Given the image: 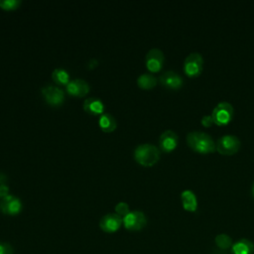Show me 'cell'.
Masks as SVG:
<instances>
[{
	"instance_id": "cell-1",
	"label": "cell",
	"mask_w": 254,
	"mask_h": 254,
	"mask_svg": "<svg viewBox=\"0 0 254 254\" xmlns=\"http://www.w3.org/2000/svg\"><path fill=\"white\" fill-rule=\"evenodd\" d=\"M187 143L189 147L200 154L213 153L216 150L215 142L212 137L203 131H190L187 135Z\"/></svg>"
},
{
	"instance_id": "cell-2",
	"label": "cell",
	"mask_w": 254,
	"mask_h": 254,
	"mask_svg": "<svg viewBox=\"0 0 254 254\" xmlns=\"http://www.w3.org/2000/svg\"><path fill=\"white\" fill-rule=\"evenodd\" d=\"M134 158L137 163L145 167H151L160 159V150L150 143L138 145L134 150Z\"/></svg>"
},
{
	"instance_id": "cell-3",
	"label": "cell",
	"mask_w": 254,
	"mask_h": 254,
	"mask_svg": "<svg viewBox=\"0 0 254 254\" xmlns=\"http://www.w3.org/2000/svg\"><path fill=\"white\" fill-rule=\"evenodd\" d=\"M216 150L222 155H233L240 149L241 141L233 134H225L215 142Z\"/></svg>"
},
{
	"instance_id": "cell-4",
	"label": "cell",
	"mask_w": 254,
	"mask_h": 254,
	"mask_svg": "<svg viewBox=\"0 0 254 254\" xmlns=\"http://www.w3.org/2000/svg\"><path fill=\"white\" fill-rule=\"evenodd\" d=\"M233 106L228 101H220L217 105L212 109L211 116L214 124L222 126L228 124L233 116Z\"/></svg>"
},
{
	"instance_id": "cell-5",
	"label": "cell",
	"mask_w": 254,
	"mask_h": 254,
	"mask_svg": "<svg viewBox=\"0 0 254 254\" xmlns=\"http://www.w3.org/2000/svg\"><path fill=\"white\" fill-rule=\"evenodd\" d=\"M203 67V58L199 53L193 52L187 56L184 62V71L188 76L194 77L200 74Z\"/></svg>"
},
{
	"instance_id": "cell-6",
	"label": "cell",
	"mask_w": 254,
	"mask_h": 254,
	"mask_svg": "<svg viewBox=\"0 0 254 254\" xmlns=\"http://www.w3.org/2000/svg\"><path fill=\"white\" fill-rule=\"evenodd\" d=\"M147 224V217L141 210H132L123 217V225L127 230L138 231Z\"/></svg>"
},
{
	"instance_id": "cell-7",
	"label": "cell",
	"mask_w": 254,
	"mask_h": 254,
	"mask_svg": "<svg viewBox=\"0 0 254 254\" xmlns=\"http://www.w3.org/2000/svg\"><path fill=\"white\" fill-rule=\"evenodd\" d=\"M41 92L46 102L52 106H59L64 100V92L59 86L48 84L42 87Z\"/></svg>"
},
{
	"instance_id": "cell-8",
	"label": "cell",
	"mask_w": 254,
	"mask_h": 254,
	"mask_svg": "<svg viewBox=\"0 0 254 254\" xmlns=\"http://www.w3.org/2000/svg\"><path fill=\"white\" fill-rule=\"evenodd\" d=\"M0 210L7 215H16L22 210V201L13 194H8L0 199Z\"/></svg>"
},
{
	"instance_id": "cell-9",
	"label": "cell",
	"mask_w": 254,
	"mask_h": 254,
	"mask_svg": "<svg viewBox=\"0 0 254 254\" xmlns=\"http://www.w3.org/2000/svg\"><path fill=\"white\" fill-rule=\"evenodd\" d=\"M123 224V218L117 213H107L99 220V227L106 233L116 232Z\"/></svg>"
},
{
	"instance_id": "cell-10",
	"label": "cell",
	"mask_w": 254,
	"mask_h": 254,
	"mask_svg": "<svg viewBox=\"0 0 254 254\" xmlns=\"http://www.w3.org/2000/svg\"><path fill=\"white\" fill-rule=\"evenodd\" d=\"M164 59V54L160 49L153 48L149 50L145 59L147 68L152 72L159 71L163 66Z\"/></svg>"
},
{
	"instance_id": "cell-11",
	"label": "cell",
	"mask_w": 254,
	"mask_h": 254,
	"mask_svg": "<svg viewBox=\"0 0 254 254\" xmlns=\"http://www.w3.org/2000/svg\"><path fill=\"white\" fill-rule=\"evenodd\" d=\"M159 81L163 86L169 89H179L184 84V79L182 75L172 69L164 71L160 75Z\"/></svg>"
},
{
	"instance_id": "cell-12",
	"label": "cell",
	"mask_w": 254,
	"mask_h": 254,
	"mask_svg": "<svg viewBox=\"0 0 254 254\" xmlns=\"http://www.w3.org/2000/svg\"><path fill=\"white\" fill-rule=\"evenodd\" d=\"M178 134L173 130H165L159 138L160 149L164 152H172L178 145Z\"/></svg>"
},
{
	"instance_id": "cell-13",
	"label": "cell",
	"mask_w": 254,
	"mask_h": 254,
	"mask_svg": "<svg viewBox=\"0 0 254 254\" xmlns=\"http://www.w3.org/2000/svg\"><path fill=\"white\" fill-rule=\"evenodd\" d=\"M65 88L70 95L74 96H83L89 91L88 83L82 78L70 79L65 85Z\"/></svg>"
},
{
	"instance_id": "cell-14",
	"label": "cell",
	"mask_w": 254,
	"mask_h": 254,
	"mask_svg": "<svg viewBox=\"0 0 254 254\" xmlns=\"http://www.w3.org/2000/svg\"><path fill=\"white\" fill-rule=\"evenodd\" d=\"M83 109L91 115H101L104 111V104L97 97H88L83 102Z\"/></svg>"
},
{
	"instance_id": "cell-15",
	"label": "cell",
	"mask_w": 254,
	"mask_h": 254,
	"mask_svg": "<svg viewBox=\"0 0 254 254\" xmlns=\"http://www.w3.org/2000/svg\"><path fill=\"white\" fill-rule=\"evenodd\" d=\"M232 254H253L254 244L251 240L242 238L234 242L231 246Z\"/></svg>"
},
{
	"instance_id": "cell-16",
	"label": "cell",
	"mask_w": 254,
	"mask_h": 254,
	"mask_svg": "<svg viewBox=\"0 0 254 254\" xmlns=\"http://www.w3.org/2000/svg\"><path fill=\"white\" fill-rule=\"evenodd\" d=\"M183 207L188 211H195L197 208V199L191 190H185L181 193Z\"/></svg>"
},
{
	"instance_id": "cell-17",
	"label": "cell",
	"mask_w": 254,
	"mask_h": 254,
	"mask_svg": "<svg viewBox=\"0 0 254 254\" xmlns=\"http://www.w3.org/2000/svg\"><path fill=\"white\" fill-rule=\"evenodd\" d=\"M98 125L104 132H112L113 130L116 129L117 122H116V119L111 114L103 113L99 117Z\"/></svg>"
},
{
	"instance_id": "cell-18",
	"label": "cell",
	"mask_w": 254,
	"mask_h": 254,
	"mask_svg": "<svg viewBox=\"0 0 254 254\" xmlns=\"http://www.w3.org/2000/svg\"><path fill=\"white\" fill-rule=\"evenodd\" d=\"M157 77L149 72H145L140 74L137 77V84L139 85V87L143 88V89H151L153 88L156 84H157Z\"/></svg>"
},
{
	"instance_id": "cell-19",
	"label": "cell",
	"mask_w": 254,
	"mask_h": 254,
	"mask_svg": "<svg viewBox=\"0 0 254 254\" xmlns=\"http://www.w3.org/2000/svg\"><path fill=\"white\" fill-rule=\"evenodd\" d=\"M52 77L53 79L57 82V83H60V84H67V82L70 80L69 79V74L68 72L64 69V68H61V67H58V68H55L54 71L52 72Z\"/></svg>"
},
{
	"instance_id": "cell-20",
	"label": "cell",
	"mask_w": 254,
	"mask_h": 254,
	"mask_svg": "<svg viewBox=\"0 0 254 254\" xmlns=\"http://www.w3.org/2000/svg\"><path fill=\"white\" fill-rule=\"evenodd\" d=\"M215 244L217 245L218 248L222 250H227L232 246V239L229 235L225 233H221L215 237Z\"/></svg>"
},
{
	"instance_id": "cell-21",
	"label": "cell",
	"mask_w": 254,
	"mask_h": 254,
	"mask_svg": "<svg viewBox=\"0 0 254 254\" xmlns=\"http://www.w3.org/2000/svg\"><path fill=\"white\" fill-rule=\"evenodd\" d=\"M20 5V0H0V7L4 10H14Z\"/></svg>"
},
{
	"instance_id": "cell-22",
	"label": "cell",
	"mask_w": 254,
	"mask_h": 254,
	"mask_svg": "<svg viewBox=\"0 0 254 254\" xmlns=\"http://www.w3.org/2000/svg\"><path fill=\"white\" fill-rule=\"evenodd\" d=\"M130 212V209H129V205L128 203L124 202V201H121V202H118L116 205H115V213H117L119 216H121L122 218L124 216H126L128 213Z\"/></svg>"
},
{
	"instance_id": "cell-23",
	"label": "cell",
	"mask_w": 254,
	"mask_h": 254,
	"mask_svg": "<svg viewBox=\"0 0 254 254\" xmlns=\"http://www.w3.org/2000/svg\"><path fill=\"white\" fill-rule=\"evenodd\" d=\"M13 247L7 242H0V254H13Z\"/></svg>"
},
{
	"instance_id": "cell-24",
	"label": "cell",
	"mask_w": 254,
	"mask_h": 254,
	"mask_svg": "<svg viewBox=\"0 0 254 254\" xmlns=\"http://www.w3.org/2000/svg\"><path fill=\"white\" fill-rule=\"evenodd\" d=\"M213 119H212V116L211 114L210 115H203L202 118H201V124L205 127H209L213 124Z\"/></svg>"
},
{
	"instance_id": "cell-25",
	"label": "cell",
	"mask_w": 254,
	"mask_h": 254,
	"mask_svg": "<svg viewBox=\"0 0 254 254\" xmlns=\"http://www.w3.org/2000/svg\"><path fill=\"white\" fill-rule=\"evenodd\" d=\"M9 194V188L6 184L0 185V198L5 197L6 195Z\"/></svg>"
},
{
	"instance_id": "cell-26",
	"label": "cell",
	"mask_w": 254,
	"mask_h": 254,
	"mask_svg": "<svg viewBox=\"0 0 254 254\" xmlns=\"http://www.w3.org/2000/svg\"><path fill=\"white\" fill-rule=\"evenodd\" d=\"M6 181H7V178H6L5 174H3V173H0V185L6 184Z\"/></svg>"
},
{
	"instance_id": "cell-27",
	"label": "cell",
	"mask_w": 254,
	"mask_h": 254,
	"mask_svg": "<svg viewBox=\"0 0 254 254\" xmlns=\"http://www.w3.org/2000/svg\"><path fill=\"white\" fill-rule=\"evenodd\" d=\"M251 191H252V195H253V197H254V182H253L252 187H251Z\"/></svg>"
}]
</instances>
